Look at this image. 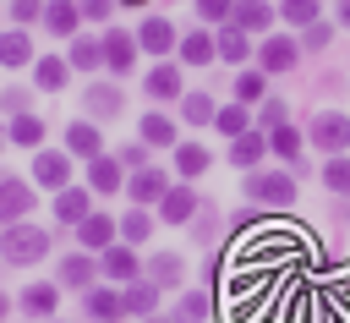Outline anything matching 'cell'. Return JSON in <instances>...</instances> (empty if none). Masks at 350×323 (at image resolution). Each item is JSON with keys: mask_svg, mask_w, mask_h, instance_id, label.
<instances>
[{"mask_svg": "<svg viewBox=\"0 0 350 323\" xmlns=\"http://www.w3.org/2000/svg\"><path fill=\"white\" fill-rule=\"evenodd\" d=\"M153 301H159V285H131V290L120 296L126 312H153Z\"/></svg>", "mask_w": 350, "mask_h": 323, "instance_id": "obj_29", "label": "cell"}, {"mask_svg": "<svg viewBox=\"0 0 350 323\" xmlns=\"http://www.w3.org/2000/svg\"><path fill=\"white\" fill-rule=\"evenodd\" d=\"M11 142H22V148L44 142V120H38V115H16V120H11Z\"/></svg>", "mask_w": 350, "mask_h": 323, "instance_id": "obj_23", "label": "cell"}, {"mask_svg": "<svg viewBox=\"0 0 350 323\" xmlns=\"http://www.w3.org/2000/svg\"><path fill=\"white\" fill-rule=\"evenodd\" d=\"M137 44H142V49H153V55H164V49L175 44V27H170L164 16H148V22H142V33H137Z\"/></svg>", "mask_w": 350, "mask_h": 323, "instance_id": "obj_9", "label": "cell"}, {"mask_svg": "<svg viewBox=\"0 0 350 323\" xmlns=\"http://www.w3.org/2000/svg\"><path fill=\"white\" fill-rule=\"evenodd\" d=\"M82 11H88V16H104V11H109V0H82Z\"/></svg>", "mask_w": 350, "mask_h": 323, "instance_id": "obj_47", "label": "cell"}, {"mask_svg": "<svg viewBox=\"0 0 350 323\" xmlns=\"http://www.w3.org/2000/svg\"><path fill=\"white\" fill-rule=\"evenodd\" d=\"M268 22H273L268 0H235V27H241V33H262Z\"/></svg>", "mask_w": 350, "mask_h": 323, "instance_id": "obj_6", "label": "cell"}, {"mask_svg": "<svg viewBox=\"0 0 350 323\" xmlns=\"http://www.w3.org/2000/svg\"><path fill=\"white\" fill-rule=\"evenodd\" d=\"M148 93H153V99H175V93H180V71H175V66H159V71L148 77Z\"/></svg>", "mask_w": 350, "mask_h": 323, "instance_id": "obj_22", "label": "cell"}, {"mask_svg": "<svg viewBox=\"0 0 350 323\" xmlns=\"http://www.w3.org/2000/svg\"><path fill=\"white\" fill-rule=\"evenodd\" d=\"M142 159H148V153H142L137 142H131V148H120V164H137V170H142Z\"/></svg>", "mask_w": 350, "mask_h": 323, "instance_id": "obj_46", "label": "cell"}, {"mask_svg": "<svg viewBox=\"0 0 350 323\" xmlns=\"http://www.w3.org/2000/svg\"><path fill=\"white\" fill-rule=\"evenodd\" d=\"M142 142H153V148H170V142H175V126H170L164 115H142Z\"/></svg>", "mask_w": 350, "mask_h": 323, "instance_id": "obj_24", "label": "cell"}, {"mask_svg": "<svg viewBox=\"0 0 350 323\" xmlns=\"http://www.w3.org/2000/svg\"><path fill=\"white\" fill-rule=\"evenodd\" d=\"M268 148H273L279 159H290V164H295V159H301V131H295V126H273Z\"/></svg>", "mask_w": 350, "mask_h": 323, "instance_id": "obj_20", "label": "cell"}, {"mask_svg": "<svg viewBox=\"0 0 350 323\" xmlns=\"http://www.w3.org/2000/svg\"><path fill=\"white\" fill-rule=\"evenodd\" d=\"M109 241H115V224L104 214H88L82 219V246H109Z\"/></svg>", "mask_w": 350, "mask_h": 323, "instance_id": "obj_21", "label": "cell"}, {"mask_svg": "<svg viewBox=\"0 0 350 323\" xmlns=\"http://www.w3.org/2000/svg\"><path fill=\"white\" fill-rule=\"evenodd\" d=\"M246 192H252V203H273V208H284V203L295 197V181L273 170V175H252V181H246Z\"/></svg>", "mask_w": 350, "mask_h": 323, "instance_id": "obj_3", "label": "cell"}, {"mask_svg": "<svg viewBox=\"0 0 350 323\" xmlns=\"http://www.w3.org/2000/svg\"><path fill=\"white\" fill-rule=\"evenodd\" d=\"M159 323H164V318H159Z\"/></svg>", "mask_w": 350, "mask_h": 323, "instance_id": "obj_51", "label": "cell"}, {"mask_svg": "<svg viewBox=\"0 0 350 323\" xmlns=\"http://www.w3.org/2000/svg\"><path fill=\"white\" fill-rule=\"evenodd\" d=\"M0 318H5V296H0Z\"/></svg>", "mask_w": 350, "mask_h": 323, "instance_id": "obj_50", "label": "cell"}, {"mask_svg": "<svg viewBox=\"0 0 350 323\" xmlns=\"http://www.w3.org/2000/svg\"><path fill=\"white\" fill-rule=\"evenodd\" d=\"M213 44H219V55H224V60H246V33H241V27H219V38H213Z\"/></svg>", "mask_w": 350, "mask_h": 323, "instance_id": "obj_27", "label": "cell"}, {"mask_svg": "<svg viewBox=\"0 0 350 323\" xmlns=\"http://www.w3.org/2000/svg\"><path fill=\"white\" fill-rule=\"evenodd\" d=\"M88 175H93V186H98V192H115V186H120V164H115V159H93V170H88Z\"/></svg>", "mask_w": 350, "mask_h": 323, "instance_id": "obj_32", "label": "cell"}, {"mask_svg": "<svg viewBox=\"0 0 350 323\" xmlns=\"http://www.w3.org/2000/svg\"><path fill=\"white\" fill-rule=\"evenodd\" d=\"M323 186H328V192H350V159H334V164L323 170Z\"/></svg>", "mask_w": 350, "mask_h": 323, "instance_id": "obj_35", "label": "cell"}, {"mask_svg": "<svg viewBox=\"0 0 350 323\" xmlns=\"http://www.w3.org/2000/svg\"><path fill=\"white\" fill-rule=\"evenodd\" d=\"M120 235L126 241H148V214H126L120 219Z\"/></svg>", "mask_w": 350, "mask_h": 323, "instance_id": "obj_39", "label": "cell"}, {"mask_svg": "<svg viewBox=\"0 0 350 323\" xmlns=\"http://www.w3.org/2000/svg\"><path fill=\"white\" fill-rule=\"evenodd\" d=\"M213 115H219V109H213V99H208V93H191V99H186V120H197V126H202V120H213Z\"/></svg>", "mask_w": 350, "mask_h": 323, "instance_id": "obj_36", "label": "cell"}, {"mask_svg": "<svg viewBox=\"0 0 350 323\" xmlns=\"http://www.w3.org/2000/svg\"><path fill=\"white\" fill-rule=\"evenodd\" d=\"M33 175H38L44 186H66L71 164H66V153H38V159H33Z\"/></svg>", "mask_w": 350, "mask_h": 323, "instance_id": "obj_10", "label": "cell"}, {"mask_svg": "<svg viewBox=\"0 0 350 323\" xmlns=\"http://www.w3.org/2000/svg\"><path fill=\"white\" fill-rule=\"evenodd\" d=\"M257 120H262V126H284V99H268V104L257 109Z\"/></svg>", "mask_w": 350, "mask_h": 323, "instance_id": "obj_42", "label": "cell"}, {"mask_svg": "<svg viewBox=\"0 0 350 323\" xmlns=\"http://www.w3.org/2000/svg\"><path fill=\"white\" fill-rule=\"evenodd\" d=\"M279 16L295 22V27H312L317 22V0H279Z\"/></svg>", "mask_w": 350, "mask_h": 323, "instance_id": "obj_26", "label": "cell"}, {"mask_svg": "<svg viewBox=\"0 0 350 323\" xmlns=\"http://www.w3.org/2000/svg\"><path fill=\"white\" fill-rule=\"evenodd\" d=\"M306 137H312V148H323V153H339V148H350V115H339V109H323V115H312Z\"/></svg>", "mask_w": 350, "mask_h": 323, "instance_id": "obj_2", "label": "cell"}, {"mask_svg": "<svg viewBox=\"0 0 350 323\" xmlns=\"http://www.w3.org/2000/svg\"><path fill=\"white\" fill-rule=\"evenodd\" d=\"M38 88H66V60H38Z\"/></svg>", "mask_w": 350, "mask_h": 323, "instance_id": "obj_34", "label": "cell"}, {"mask_svg": "<svg viewBox=\"0 0 350 323\" xmlns=\"http://www.w3.org/2000/svg\"><path fill=\"white\" fill-rule=\"evenodd\" d=\"M197 11H202L208 22H224V16L235 11V0H197Z\"/></svg>", "mask_w": 350, "mask_h": 323, "instance_id": "obj_40", "label": "cell"}, {"mask_svg": "<svg viewBox=\"0 0 350 323\" xmlns=\"http://www.w3.org/2000/svg\"><path fill=\"white\" fill-rule=\"evenodd\" d=\"M323 44H328V27L312 22V27H306V49H323Z\"/></svg>", "mask_w": 350, "mask_h": 323, "instance_id": "obj_45", "label": "cell"}, {"mask_svg": "<svg viewBox=\"0 0 350 323\" xmlns=\"http://www.w3.org/2000/svg\"><path fill=\"white\" fill-rule=\"evenodd\" d=\"M44 22H49V33H77V5L71 0H49L44 5Z\"/></svg>", "mask_w": 350, "mask_h": 323, "instance_id": "obj_14", "label": "cell"}, {"mask_svg": "<svg viewBox=\"0 0 350 323\" xmlns=\"http://www.w3.org/2000/svg\"><path fill=\"white\" fill-rule=\"evenodd\" d=\"M213 126H219L224 137H246V109H235V104H224V109L213 115Z\"/></svg>", "mask_w": 350, "mask_h": 323, "instance_id": "obj_31", "label": "cell"}, {"mask_svg": "<svg viewBox=\"0 0 350 323\" xmlns=\"http://www.w3.org/2000/svg\"><path fill=\"white\" fill-rule=\"evenodd\" d=\"M11 16H16V22H38L44 11H38V0H16V5H11Z\"/></svg>", "mask_w": 350, "mask_h": 323, "instance_id": "obj_44", "label": "cell"}, {"mask_svg": "<svg viewBox=\"0 0 350 323\" xmlns=\"http://www.w3.org/2000/svg\"><path fill=\"white\" fill-rule=\"evenodd\" d=\"M22 301H27V312H55V290H49V285H33Z\"/></svg>", "mask_w": 350, "mask_h": 323, "instance_id": "obj_38", "label": "cell"}, {"mask_svg": "<svg viewBox=\"0 0 350 323\" xmlns=\"http://www.w3.org/2000/svg\"><path fill=\"white\" fill-rule=\"evenodd\" d=\"M88 312H93V318H104V323H109V318H120V312H126V307H120V296H109V290H88Z\"/></svg>", "mask_w": 350, "mask_h": 323, "instance_id": "obj_30", "label": "cell"}, {"mask_svg": "<svg viewBox=\"0 0 350 323\" xmlns=\"http://www.w3.org/2000/svg\"><path fill=\"white\" fill-rule=\"evenodd\" d=\"M262 153H268V137H262V131H246V137L230 142V159H235V164H257Z\"/></svg>", "mask_w": 350, "mask_h": 323, "instance_id": "obj_12", "label": "cell"}, {"mask_svg": "<svg viewBox=\"0 0 350 323\" xmlns=\"http://www.w3.org/2000/svg\"><path fill=\"white\" fill-rule=\"evenodd\" d=\"M60 279H66V285H88V279H93V257H66V263H60Z\"/></svg>", "mask_w": 350, "mask_h": 323, "instance_id": "obj_33", "label": "cell"}, {"mask_svg": "<svg viewBox=\"0 0 350 323\" xmlns=\"http://www.w3.org/2000/svg\"><path fill=\"white\" fill-rule=\"evenodd\" d=\"M0 252H5V263H38V257L49 252V230H38V224H16V230H5Z\"/></svg>", "mask_w": 350, "mask_h": 323, "instance_id": "obj_1", "label": "cell"}, {"mask_svg": "<svg viewBox=\"0 0 350 323\" xmlns=\"http://www.w3.org/2000/svg\"><path fill=\"white\" fill-rule=\"evenodd\" d=\"M180 55H186V66H208V60L219 55V44H213L208 33H186V38H180Z\"/></svg>", "mask_w": 350, "mask_h": 323, "instance_id": "obj_11", "label": "cell"}, {"mask_svg": "<svg viewBox=\"0 0 350 323\" xmlns=\"http://www.w3.org/2000/svg\"><path fill=\"white\" fill-rule=\"evenodd\" d=\"M71 66H77V71L104 66V44H98V38H77V44H71Z\"/></svg>", "mask_w": 350, "mask_h": 323, "instance_id": "obj_18", "label": "cell"}, {"mask_svg": "<svg viewBox=\"0 0 350 323\" xmlns=\"http://www.w3.org/2000/svg\"><path fill=\"white\" fill-rule=\"evenodd\" d=\"M295 55H301V49H295V38H268V44L257 49V66H262V71H290V66H295Z\"/></svg>", "mask_w": 350, "mask_h": 323, "instance_id": "obj_5", "label": "cell"}, {"mask_svg": "<svg viewBox=\"0 0 350 323\" xmlns=\"http://www.w3.org/2000/svg\"><path fill=\"white\" fill-rule=\"evenodd\" d=\"M202 312H208V296H186V301H180V318H191V323H197Z\"/></svg>", "mask_w": 350, "mask_h": 323, "instance_id": "obj_43", "label": "cell"}, {"mask_svg": "<svg viewBox=\"0 0 350 323\" xmlns=\"http://www.w3.org/2000/svg\"><path fill=\"white\" fill-rule=\"evenodd\" d=\"M120 5H142V0H120Z\"/></svg>", "mask_w": 350, "mask_h": 323, "instance_id": "obj_49", "label": "cell"}, {"mask_svg": "<svg viewBox=\"0 0 350 323\" xmlns=\"http://www.w3.org/2000/svg\"><path fill=\"white\" fill-rule=\"evenodd\" d=\"M66 148H71V153H82V159H98L104 137H98V126H93V120H77V126L66 131Z\"/></svg>", "mask_w": 350, "mask_h": 323, "instance_id": "obj_7", "label": "cell"}, {"mask_svg": "<svg viewBox=\"0 0 350 323\" xmlns=\"http://www.w3.org/2000/svg\"><path fill=\"white\" fill-rule=\"evenodd\" d=\"M131 197L137 203H153V197H164V170H137V181H131Z\"/></svg>", "mask_w": 350, "mask_h": 323, "instance_id": "obj_15", "label": "cell"}, {"mask_svg": "<svg viewBox=\"0 0 350 323\" xmlns=\"http://www.w3.org/2000/svg\"><path fill=\"white\" fill-rule=\"evenodd\" d=\"M27 60H33L27 33H0V66H27Z\"/></svg>", "mask_w": 350, "mask_h": 323, "instance_id": "obj_13", "label": "cell"}, {"mask_svg": "<svg viewBox=\"0 0 350 323\" xmlns=\"http://www.w3.org/2000/svg\"><path fill=\"white\" fill-rule=\"evenodd\" d=\"M33 208V192L22 181H0V219H22Z\"/></svg>", "mask_w": 350, "mask_h": 323, "instance_id": "obj_8", "label": "cell"}, {"mask_svg": "<svg viewBox=\"0 0 350 323\" xmlns=\"http://www.w3.org/2000/svg\"><path fill=\"white\" fill-rule=\"evenodd\" d=\"M235 93H241V99H262V71H246V77L235 82Z\"/></svg>", "mask_w": 350, "mask_h": 323, "instance_id": "obj_41", "label": "cell"}, {"mask_svg": "<svg viewBox=\"0 0 350 323\" xmlns=\"http://www.w3.org/2000/svg\"><path fill=\"white\" fill-rule=\"evenodd\" d=\"M153 285H180V257H153Z\"/></svg>", "mask_w": 350, "mask_h": 323, "instance_id": "obj_37", "label": "cell"}, {"mask_svg": "<svg viewBox=\"0 0 350 323\" xmlns=\"http://www.w3.org/2000/svg\"><path fill=\"white\" fill-rule=\"evenodd\" d=\"M191 214H197V197H191L186 186L164 192V219H170V224H180V219H191Z\"/></svg>", "mask_w": 350, "mask_h": 323, "instance_id": "obj_16", "label": "cell"}, {"mask_svg": "<svg viewBox=\"0 0 350 323\" xmlns=\"http://www.w3.org/2000/svg\"><path fill=\"white\" fill-rule=\"evenodd\" d=\"M55 214H60L66 224H82V219H88V192L66 186V192H60V203H55Z\"/></svg>", "mask_w": 350, "mask_h": 323, "instance_id": "obj_17", "label": "cell"}, {"mask_svg": "<svg viewBox=\"0 0 350 323\" xmlns=\"http://www.w3.org/2000/svg\"><path fill=\"white\" fill-rule=\"evenodd\" d=\"M104 274H109V279H131V274H137V257H131L126 246H109V252H104Z\"/></svg>", "mask_w": 350, "mask_h": 323, "instance_id": "obj_25", "label": "cell"}, {"mask_svg": "<svg viewBox=\"0 0 350 323\" xmlns=\"http://www.w3.org/2000/svg\"><path fill=\"white\" fill-rule=\"evenodd\" d=\"M175 164H180V175H202L208 170V148L186 142V148H175Z\"/></svg>", "mask_w": 350, "mask_h": 323, "instance_id": "obj_28", "label": "cell"}, {"mask_svg": "<svg viewBox=\"0 0 350 323\" xmlns=\"http://www.w3.org/2000/svg\"><path fill=\"white\" fill-rule=\"evenodd\" d=\"M88 109H93L98 120H109V115H120V93L98 82V88H88Z\"/></svg>", "mask_w": 350, "mask_h": 323, "instance_id": "obj_19", "label": "cell"}, {"mask_svg": "<svg viewBox=\"0 0 350 323\" xmlns=\"http://www.w3.org/2000/svg\"><path fill=\"white\" fill-rule=\"evenodd\" d=\"M339 22H345V27H350V0H339Z\"/></svg>", "mask_w": 350, "mask_h": 323, "instance_id": "obj_48", "label": "cell"}, {"mask_svg": "<svg viewBox=\"0 0 350 323\" xmlns=\"http://www.w3.org/2000/svg\"><path fill=\"white\" fill-rule=\"evenodd\" d=\"M104 66L126 77V71L137 66V38H131V33H120V27H115V33H104Z\"/></svg>", "mask_w": 350, "mask_h": 323, "instance_id": "obj_4", "label": "cell"}]
</instances>
